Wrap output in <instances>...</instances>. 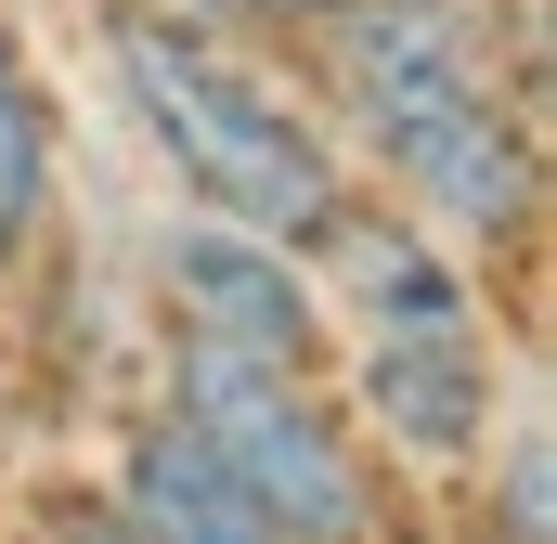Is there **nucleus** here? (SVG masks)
<instances>
[{"label":"nucleus","instance_id":"obj_1","mask_svg":"<svg viewBox=\"0 0 557 544\" xmlns=\"http://www.w3.org/2000/svg\"><path fill=\"white\" fill-rule=\"evenodd\" d=\"M298 91L376 208L454 234L480 272H532L545 234V26L532 0H350L298 52Z\"/></svg>","mask_w":557,"mask_h":544},{"label":"nucleus","instance_id":"obj_2","mask_svg":"<svg viewBox=\"0 0 557 544\" xmlns=\"http://www.w3.org/2000/svg\"><path fill=\"white\" fill-rule=\"evenodd\" d=\"M78 39H91V78H104V104L143 143L169 208L273 234L298 260L363 208L350 156H337L324 104L298 91L285 52L208 26V13H156V0H78Z\"/></svg>","mask_w":557,"mask_h":544},{"label":"nucleus","instance_id":"obj_3","mask_svg":"<svg viewBox=\"0 0 557 544\" xmlns=\"http://www.w3.org/2000/svg\"><path fill=\"white\" fill-rule=\"evenodd\" d=\"M143 390L182 415L285 544H416V480L350 428L337 376L311 363H234V350H156L143 337Z\"/></svg>","mask_w":557,"mask_h":544},{"label":"nucleus","instance_id":"obj_4","mask_svg":"<svg viewBox=\"0 0 557 544\" xmlns=\"http://www.w3.org/2000/svg\"><path fill=\"white\" fill-rule=\"evenodd\" d=\"M131 311L156 350H234V363H337V311L298 247L273 234H234V221H195V208H156L131 247Z\"/></svg>","mask_w":557,"mask_h":544},{"label":"nucleus","instance_id":"obj_5","mask_svg":"<svg viewBox=\"0 0 557 544\" xmlns=\"http://www.w3.org/2000/svg\"><path fill=\"white\" fill-rule=\"evenodd\" d=\"M337 403L350 428L416 480V493H454L480 454H493V428L532 403V376H519V350H506V311L493 324H416V337H337Z\"/></svg>","mask_w":557,"mask_h":544},{"label":"nucleus","instance_id":"obj_6","mask_svg":"<svg viewBox=\"0 0 557 544\" xmlns=\"http://www.w3.org/2000/svg\"><path fill=\"white\" fill-rule=\"evenodd\" d=\"M311 285H324L337 337H416V324H493L506 311V285L467 260L454 234H428L403 208H376V195L311 247Z\"/></svg>","mask_w":557,"mask_h":544},{"label":"nucleus","instance_id":"obj_7","mask_svg":"<svg viewBox=\"0 0 557 544\" xmlns=\"http://www.w3.org/2000/svg\"><path fill=\"white\" fill-rule=\"evenodd\" d=\"M104 506L131 519V544H285L260 506H247V480L182 428V415L156 403V390H117L104 403Z\"/></svg>","mask_w":557,"mask_h":544},{"label":"nucleus","instance_id":"obj_8","mask_svg":"<svg viewBox=\"0 0 557 544\" xmlns=\"http://www.w3.org/2000/svg\"><path fill=\"white\" fill-rule=\"evenodd\" d=\"M78 195H65V91L39 78L13 0H0V298H26V272L65 247Z\"/></svg>","mask_w":557,"mask_h":544},{"label":"nucleus","instance_id":"obj_9","mask_svg":"<svg viewBox=\"0 0 557 544\" xmlns=\"http://www.w3.org/2000/svg\"><path fill=\"white\" fill-rule=\"evenodd\" d=\"M454 519L467 544H557V441H545V403H519L493 428V454L454 480Z\"/></svg>","mask_w":557,"mask_h":544},{"label":"nucleus","instance_id":"obj_10","mask_svg":"<svg viewBox=\"0 0 557 544\" xmlns=\"http://www.w3.org/2000/svg\"><path fill=\"white\" fill-rule=\"evenodd\" d=\"M13 544H131V519L104 506V480H26V506H13Z\"/></svg>","mask_w":557,"mask_h":544},{"label":"nucleus","instance_id":"obj_11","mask_svg":"<svg viewBox=\"0 0 557 544\" xmlns=\"http://www.w3.org/2000/svg\"><path fill=\"white\" fill-rule=\"evenodd\" d=\"M324 13H350V0H208V26H234V39H260V52H298Z\"/></svg>","mask_w":557,"mask_h":544},{"label":"nucleus","instance_id":"obj_12","mask_svg":"<svg viewBox=\"0 0 557 544\" xmlns=\"http://www.w3.org/2000/svg\"><path fill=\"white\" fill-rule=\"evenodd\" d=\"M156 13H208V0H156Z\"/></svg>","mask_w":557,"mask_h":544}]
</instances>
